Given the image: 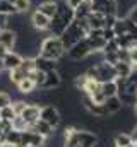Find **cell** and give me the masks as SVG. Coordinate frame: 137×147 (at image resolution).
I'll return each instance as SVG.
<instances>
[{"mask_svg": "<svg viewBox=\"0 0 137 147\" xmlns=\"http://www.w3.org/2000/svg\"><path fill=\"white\" fill-rule=\"evenodd\" d=\"M87 31H89V26H87L86 19H82V21L74 19L67 26V29L58 36L60 41H62V45H64V48H65V51H67L72 45H75L77 41H81L82 38H86Z\"/></svg>", "mask_w": 137, "mask_h": 147, "instance_id": "obj_1", "label": "cell"}, {"mask_svg": "<svg viewBox=\"0 0 137 147\" xmlns=\"http://www.w3.org/2000/svg\"><path fill=\"white\" fill-rule=\"evenodd\" d=\"M41 57L45 58H50V60H57L60 62L64 57H65V48L60 41L58 36H48L41 39V45H39V53Z\"/></svg>", "mask_w": 137, "mask_h": 147, "instance_id": "obj_2", "label": "cell"}, {"mask_svg": "<svg viewBox=\"0 0 137 147\" xmlns=\"http://www.w3.org/2000/svg\"><path fill=\"white\" fill-rule=\"evenodd\" d=\"M39 120L46 121L53 128H58L60 123H62V113L55 105H45V106L39 108Z\"/></svg>", "mask_w": 137, "mask_h": 147, "instance_id": "obj_3", "label": "cell"}, {"mask_svg": "<svg viewBox=\"0 0 137 147\" xmlns=\"http://www.w3.org/2000/svg\"><path fill=\"white\" fill-rule=\"evenodd\" d=\"M65 55L68 57V60H72V62H82V60H86L91 55V48L87 46L86 39L82 38L81 41H77L75 45H72L68 48L65 51Z\"/></svg>", "mask_w": 137, "mask_h": 147, "instance_id": "obj_4", "label": "cell"}, {"mask_svg": "<svg viewBox=\"0 0 137 147\" xmlns=\"http://www.w3.org/2000/svg\"><path fill=\"white\" fill-rule=\"evenodd\" d=\"M96 67V80L103 84V82H108V80H115L117 79V72H115V67L111 63H106V62H100L94 65Z\"/></svg>", "mask_w": 137, "mask_h": 147, "instance_id": "obj_5", "label": "cell"}, {"mask_svg": "<svg viewBox=\"0 0 137 147\" xmlns=\"http://www.w3.org/2000/svg\"><path fill=\"white\" fill-rule=\"evenodd\" d=\"M75 137H77V142L81 147H94L100 140L98 134H94L87 128H75Z\"/></svg>", "mask_w": 137, "mask_h": 147, "instance_id": "obj_6", "label": "cell"}, {"mask_svg": "<svg viewBox=\"0 0 137 147\" xmlns=\"http://www.w3.org/2000/svg\"><path fill=\"white\" fill-rule=\"evenodd\" d=\"M39 108H41V106H38V105H31V103H28L26 108L22 110V113L19 115V116L26 121L28 127H33L34 123L39 120Z\"/></svg>", "mask_w": 137, "mask_h": 147, "instance_id": "obj_7", "label": "cell"}, {"mask_svg": "<svg viewBox=\"0 0 137 147\" xmlns=\"http://www.w3.org/2000/svg\"><path fill=\"white\" fill-rule=\"evenodd\" d=\"M29 24H31V28H34L36 31H46L48 29V24H50V17H46V16H43L41 12H38L36 9L31 10V16H29Z\"/></svg>", "mask_w": 137, "mask_h": 147, "instance_id": "obj_8", "label": "cell"}, {"mask_svg": "<svg viewBox=\"0 0 137 147\" xmlns=\"http://www.w3.org/2000/svg\"><path fill=\"white\" fill-rule=\"evenodd\" d=\"M62 77H60V74H58V69L57 70H50V72L45 74V80H43V84H41V89H46V91H50V89H58L60 86H62Z\"/></svg>", "mask_w": 137, "mask_h": 147, "instance_id": "obj_9", "label": "cell"}, {"mask_svg": "<svg viewBox=\"0 0 137 147\" xmlns=\"http://www.w3.org/2000/svg\"><path fill=\"white\" fill-rule=\"evenodd\" d=\"M2 62H3V70L10 72V70L17 69V67L21 65V62H22V57H21L17 51H14V50H9V51L3 55Z\"/></svg>", "mask_w": 137, "mask_h": 147, "instance_id": "obj_10", "label": "cell"}, {"mask_svg": "<svg viewBox=\"0 0 137 147\" xmlns=\"http://www.w3.org/2000/svg\"><path fill=\"white\" fill-rule=\"evenodd\" d=\"M67 22L60 17V16H53L52 19H50V24H48V29H46V33L50 34V36H60L65 29H67Z\"/></svg>", "mask_w": 137, "mask_h": 147, "instance_id": "obj_11", "label": "cell"}, {"mask_svg": "<svg viewBox=\"0 0 137 147\" xmlns=\"http://www.w3.org/2000/svg\"><path fill=\"white\" fill-rule=\"evenodd\" d=\"M33 60H34V67H36L38 70L45 72V74L50 72V70H57L58 65H60V62H57V60H50V58H45V57H41V55H36Z\"/></svg>", "mask_w": 137, "mask_h": 147, "instance_id": "obj_12", "label": "cell"}, {"mask_svg": "<svg viewBox=\"0 0 137 147\" xmlns=\"http://www.w3.org/2000/svg\"><path fill=\"white\" fill-rule=\"evenodd\" d=\"M38 12H41L43 16H46V17H53V16H57V9H58V2L57 0H45V2H41V3H38L36 7H34Z\"/></svg>", "mask_w": 137, "mask_h": 147, "instance_id": "obj_13", "label": "cell"}, {"mask_svg": "<svg viewBox=\"0 0 137 147\" xmlns=\"http://www.w3.org/2000/svg\"><path fill=\"white\" fill-rule=\"evenodd\" d=\"M17 41V33L5 28V29H0V45H3L7 50H12L14 45Z\"/></svg>", "mask_w": 137, "mask_h": 147, "instance_id": "obj_14", "label": "cell"}, {"mask_svg": "<svg viewBox=\"0 0 137 147\" xmlns=\"http://www.w3.org/2000/svg\"><path fill=\"white\" fill-rule=\"evenodd\" d=\"M93 12V0H82L75 9H74V19H86L89 14Z\"/></svg>", "mask_w": 137, "mask_h": 147, "instance_id": "obj_15", "label": "cell"}, {"mask_svg": "<svg viewBox=\"0 0 137 147\" xmlns=\"http://www.w3.org/2000/svg\"><path fill=\"white\" fill-rule=\"evenodd\" d=\"M132 135L130 132L125 130H115L113 134V147H127L129 144H132Z\"/></svg>", "mask_w": 137, "mask_h": 147, "instance_id": "obj_16", "label": "cell"}, {"mask_svg": "<svg viewBox=\"0 0 137 147\" xmlns=\"http://www.w3.org/2000/svg\"><path fill=\"white\" fill-rule=\"evenodd\" d=\"M86 22H87L89 29H103V28H104V14L93 10V12L86 17Z\"/></svg>", "mask_w": 137, "mask_h": 147, "instance_id": "obj_17", "label": "cell"}, {"mask_svg": "<svg viewBox=\"0 0 137 147\" xmlns=\"http://www.w3.org/2000/svg\"><path fill=\"white\" fill-rule=\"evenodd\" d=\"M29 128H31L33 132H36V134L43 135L45 139H48V137H52V135L55 134V128H53L52 125H48L46 121H43V120H38L33 127H29Z\"/></svg>", "mask_w": 137, "mask_h": 147, "instance_id": "obj_18", "label": "cell"}, {"mask_svg": "<svg viewBox=\"0 0 137 147\" xmlns=\"http://www.w3.org/2000/svg\"><path fill=\"white\" fill-rule=\"evenodd\" d=\"M103 105H104V108L108 111V115H115V113H118V111L123 108V105H122V101H120L118 96H110V98H106Z\"/></svg>", "mask_w": 137, "mask_h": 147, "instance_id": "obj_19", "label": "cell"}, {"mask_svg": "<svg viewBox=\"0 0 137 147\" xmlns=\"http://www.w3.org/2000/svg\"><path fill=\"white\" fill-rule=\"evenodd\" d=\"M16 89H17V91H19L22 96H28V94H31L33 91H36L38 87H36L34 80L31 79V77H29V75H28L26 79H22V80H21V82L16 86Z\"/></svg>", "mask_w": 137, "mask_h": 147, "instance_id": "obj_20", "label": "cell"}, {"mask_svg": "<svg viewBox=\"0 0 137 147\" xmlns=\"http://www.w3.org/2000/svg\"><path fill=\"white\" fill-rule=\"evenodd\" d=\"M3 142H5V147H19V142H21V132L19 130H10L3 135Z\"/></svg>", "mask_w": 137, "mask_h": 147, "instance_id": "obj_21", "label": "cell"}, {"mask_svg": "<svg viewBox=\"0 0 137 147\" xmlns=\"http://www.w3.org/2000/svg\"><path fill=\"white\" fill-rule=\"evenodd\" d=\"M115 72H117V77H129V74L132 70V63L130 62H117L115 65Z\"/></svg>", "mask_w": 137, "mask_h": 147, "instance_id": "obj_22", "label": "cell"}, {"mask_svg": "<svg viewBox=\"0 0 137 147\" xmlns=\"http://www.w3.org/2000/svg\"><path fill=\"white\" fill-rule=\"evenodd\" d=\"M101 91H103V94H104L106 98H110V96H117V84H115V80L103 82L101 84Z\"/></svg>", "mask_w": 137, "mask_h": 147, "instance_id": "obj_23", "label": "cell"}, {"mask_svg": "<svg viewBox=\"0 0 137 147\" xmlns=\"http://www.w3.org/2000/svg\"><path fill=\"white\" fill-rule=\"evenodd\" d=\"M111 29L115 31V36H118V34H125V33H127V22H125V17H117V21H115V24H113Z\"/></svg>", "mask_w": 137, "mask_h": 147, "instance_id": "obj_24", "label": "cell"}, {"mask_svg": "<svg viewBox=\"0 0 137 147\" xmlns=\"http://www.w3.org/2000/svg\"><path fill=\"white\" fill-rule=\"evenodd\" d=\"M14 7H16V10H17L19 14H28V12L33 9L31 0H16V2H14Z\"/></svg>", "mask_w": 137, "mask_h": 147, "instance_id": "obj_25", "label": "cell"}, {"mask_svg": "<svg viewBox=\"0 0 137 147\" xmlns=\"http://www.w3.org/2000/svg\"><path fill=\"white\" fill-rule=\"evenodd\" d=\"M0 14H5V16H14L17 14L16 7L12 2H7V0H0Z\"/></svg>", "mask_w": 137, "mask_h": 147, "instance_id": "obj_26", "label": "cell"}, {"mask_svg": "<svg viewBox=\"0 0 137 147\" xmlns=\"http://www.w3.org/2000/svg\"><path fill=\"white\" fill-rule=\"evenodd\" d=\"M31 130V128H29ZM29 146H34V147H45L46 146V139L39 134H36L31 130V137H29Z\"/></svg>", "mask_w": 137, "mask_h": 147, "instance_id": "obj_27", "label": "cell"}, {"mask_svg": "<svg viewBox=\"0 0 137 147\" xmlns=\"http://www.w3.org/2000/svg\"><path fill=\"white\" fill-rule=\"evenodd\" d=\"M16 116H17V115L14 113V110H12V106H10V105L0 110V120H2V121H12Z\"/></svg>", "mask_w": 137, "mask_h": 147, "instance_id": "obj_28", "label": "cell"}, {"mask_svg": "<svg viewBox=\"0 0 137 147\" xmlns=\"http://www.w3.org/2000/svg\"><path fill=\"white\" fill-rule=\"evenodd\" d=\"M12 128H14V130H19V132H24V130H28L29 127H28V125H26V121L17 115V116L12 120Z\"/></svg>", "mask_w": 137, "mask_h": 147, "instance_id": "obj_29", "label": "cell"}, {"mask_svg": "<svg viewBox=\"0 0 137 147\" xmlns=\"http://www.w3.org/2000/svg\"><path fill=\"white\" fill-rule=\"evenodd\" d=\"M29 77L34 80V84H36V87H41V84H43V80H45V72H41V70H38V69H34L33 72L29 74Z\"/></svg>", "mask_w": 137, "mask_h": 147, "instance_id": "obj_30", "label": "cell"}, {"mask_svg": "<svg viewBox=\"0 0 137 147\" xmlns=\"http://www.w3.org/2000/svg\"><path fill=\"white\" fill-rule=\"evenodd\" d=\"M26 99H14L12 103H10V106H12V110H14V113L16 115H21L22 113V110L26 108Z\"/></svg>", "mask_w": 137, "mask_h": 147, "instance_id": "obj_31", "label": "cell"}, {"mask_svg": "<svg viewBox=\"0 0 137 147\" xmlns=\"http://www.w3.org/2000/svg\"><path fill=\"white\" fill-rule=\"evenodd\" d=\"M10 103H12L10 94H9L7 91H0V110H2V108H5V106H9Z\"/></svg>", "mask_w": 137, "mask_h": 147, "instance_id": "obj_32", "label": "cell"}, {"mask_svg": "<svg viewBox=\"0 0 137 147\" xmlns=\"http://www.w3.org/2000/svg\"><path fill=\"white\" fill-rule=\"evenodd\" d=\"M117 21V14H104V28H113Z\"/></svg>", "mask_w": 137, "mask_h": 147, "instance_id": "obj_33", "label": "cell"}, {"mask_svg": "<svg viewBox=\"0 0 137 147\" xmlns=\"http://www.w3.org/2000/svg\"><path fill=\"white\" fill-rule=\"evenodd\" d=\"M129 57H130V63L134 67H137V45L129 48Z\"/></svg>", "mask_w": 137, "mask_h": 147, "instance_id": "obj_34", "label": "cell"}, {"mask_svg": "<svg viewBox=\"0 0 137 147\" xmlns=\"http://www.w3.org/2000/svg\"><path fill=\"white\" fill-rule=\"evenodd\" d=\"M127 17L130 19V21H134L137 24V3H134L132 7H130V10H129V14H127Z\"/></svg>", "mask_w": 137, "mask_h": 147, "instance_id": "obj_35", "label": "cell"}, {"mask_svg": "<svg viewBox=\"0 0 137 147\" xmlns=\"http://www.w3.org/2000/svg\"><path fill=\"white\" fill-rule=\"evenodd\" d=\"M127 80H129L130 84H136L137 86V67H132V70H130V74H129Z\"/></svg>", "mask_w": 137, "mask_h": 147, "instance_id": "obj_36", "label": "cell"}, {"mask_svg": "<svg viewBox=\"0 0 137 147\" xmlns=\"http://www.w3.org/2000/svg\"><path fill=\"white\" fill-rule=\"evenodd\" d=\"M7 22H9V16L0 14V29H5L7 28Z\"/></svg>", "mask_w": 137, "mask_h": 147, "instance_id": "obj_37", "label": "cell"}, {"mask_svg": "<svg viewBox=\"0 0 137 147\" xmlns=\"http://www.w3.org/2000/svg\"><path fill=\"white\" fill-rule=\"evenodd\" d=\"M64 2L67 3L70 9H75V7H77V5H79V3H81L82 0H64Z\"/></svg>", "mask_w": 137, "mask_h": 147, "instance_id": "obj_38", "label": "cell"}, {"mask_svg": "<svg viewBox=\"0 0 137 147\" xmlns=\"http://www.w3.org/2000/svg\"><path fill=\"white\" fill-rule=\"evenodd\" d=\"M130 135H132V140L137 142V123L132 127V130H130Z\"/></svg>", "mask_w": 137, "mask_h": 147, "instance_id": "obj_39", "label": "cell"}, {"mask_svg": "<svg viewBox=\"0 0 137 147\" xmlns=\"http://www.w3.org/2000/svg\"><path fill=\"white\" fill-rule=\"evenodd\" d=\"M7 51H9V50H7V48H5L3 45H0V58H3V55H5Z\"/></svg>", "mask_w": 137, "mask_h": 147, "instance_id": "obj_40", "label": "cell"}, {"mask_svg": "<svg viewBox=\"0 0 137 147\" xmlns=\"http://www.w3.org/2000/svg\"><path fill=\"white\" fill-rule=\"evenodd\" d=\"M0 147H5V142H3V137H0Z\"/></svg>", "mask_w": 137, "mask_h": 147, "instance_id": "obj_41", "label": "cell"}, {"mask_svg": "<svg viewBox=\"0 0 137 147\" xmlns=\"http://www.w3.org/2000/svg\"><path fill=\"white\" fill-rule=\"evenodd\" d=\"M132 111H134V115H136V118H137V105L134 106V108H132Z\"/></svg>", "mask_w": 137, "mask_h": 147, "instance_id": "obj_42", "label": "cell"}, {"mask_svg": "<svg viewBox=\"0 0 137 147\" xmlns=\"http://www.w3.org/2000/svg\"><path fill=\"white\" fill-rule=\"evenodd\" d=\"M127 147H137V146H136V142H132V144H129Z\"/></svg>", "mask_w": 137, "mask_h": 147, "instance_id": "obj_43", "label": "cell"}, {"mask_svg": "<svg viewBox=\"0 0 137 147\" xmlns=\"http://www.w3.org/2000/svg\"><path fill=\"white\" fill-rule=\"evenodd\" d=\"M7 2H12V3H14V2H16V0H7Z\"/></svg>", "mask_w": 137, "mask_h": 147, "instance_id": "obj_44", "label": "cell"}, {"mask_svg": "<svg viewBox=\"0 0 137 147\" xmlns=\"http://www.w3.org/2000/svg\"><path fill=\"white\" fill-rule=\"evenodd\" d=\"M24 147H34V146H24Z\"/></svg>", "mask_w": 137, "mask_h": 147, "instance_id": "obj_45", "label": "cell"}]
</instances>
